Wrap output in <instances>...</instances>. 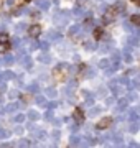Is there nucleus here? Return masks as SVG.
Returning a JSON list of instances; mask_svg holds the SVG:
<instances>
[{
    "instance_id": "423d86ee",
    "label": "nucleus",
    "mask_w": 140,
    "mask_h": 148,
    "mask_svg": "<svg viewBox=\"0 0 140 148\" xmlns=\"http://www.w3.org/2000/svg\"><path fill=\"white\" fill-rule=\"evenodd\" d=\"M2 77H3V79H13V77H15V74H13V71L8 69V71H5V73H2Z\"/></svg>"
},
{
    "instance_id": "a211bd4d",
    "label": "nucleus",
    "mask_w": 140,
    "mask_h": 148,
    "mask_svg": "<svg viewBox=\"0 0 140 148\" xmlns=\"http://www.w3.org/2000/svg\"><path fill=\"white\" fill-rule=\"evenodd\" d=\"M25 2H27V3H28V2H33V0H25Z\"/></svg>"
},
{
    "instance_id": "9d476101",
    "label": "nucleus",
    "mask_w": 140,
    "mask_h": 148,
    "mask_svg": "<svg viewBox=\"0 0 140 148\" xmlns=\"http://www.w3.org/2000/svg\"><path fill=\"white\" fill-rule=\"evenodd\" d=\"M5 41H8V35L3 32H0V43H5Z\"/></svg>"
},
{
    "instance_id": "20e7f679",
    "label": "nucleus",
    "mask_w": 140,
    "mask_h": 148,
    "mask_svg": "<svg viewBox=\"0 0 140 148\" xmlns=\"http://www.w3.org/2000/svg\"><path fill=\"white\" fill-rule=\"evenodd\" d=\"M73 117H74V120L78 122V123H82V122H84V112H82L81 109H74Z\"/></svg>"
},
{
    "instance_id": "f3484780",
    "label": "nucleus",
    "mask_w": 140,
    "mask_h": 148,
    "mask_svg": "<svg viewBox=\"0 0 140 148\" xmlns=\"http://www.w3.org/2000/svg\"><path fill=\"white\" fill-rule=\"evenodd\" d=\"M0 115H3V110H2V109H0Z\"/></svg>"
},
{
    "instance_id": "0eeeda50",
    "label": "nucleus",
    "mask_w": 140,
    "mask_h": 148,
    "mask_svg": "<svg viewBox=\"0 0 140 148\" xmlns=\"http://www.w3.org/2000/svg\"><path fill=\"white\" fill-rule=\"evenodd\" d=\"M102 28H96V30H94V38H96V40H101V38H102Z\"/></svg>"
},
{
    "instance_id": "2eb2a0df",
    "label": "nucleus",
    "mask_w": 140,
    "mask_h": 148,
    "mask_svg": "<svg viewBox=\"0 0 140 148\" xmlns=\"http://www.w3.org/2000/svg\"><path fill=\"white\" fill-rule=\"evenodd\" d=\"M22 30H25V25H16V32H22Z\"/></svg>"
},
{
    "instance_id": "7ed1b4c3",
    "label": "nucleus",
    "mask_w": 140,
    "mask_h": 148,
    "mask_svg": "<svg viewBox=\"0 0 140 148\" xmlns=\"http://www.w3.org/2000/svg\"><path fill=\"white\" fill-rule=\"evenodd\" d=\"M40 33H41V27H40V25H32V27H28V35H30V38H38Z\"/></svg>"
},
{
    "instance_id": "f257e3e1",
    "label": "nucleus",
    "mask_w": 140,
    "mask_h": 148,
    "mask_svg": "<svg viewBox=\"0 0 140 148\" xmlns=\"http://www.w3.org/2000/svg\"><path fill=\"white\" fill-rule=\"evenodd\" d=\"M117 13H119V10L115 8V7H109L107 12L104 13V21H106V23H110V21H114L115 18H117Z\"/></svg>"
},
{
    "instance_id": "1a4fd4ad",
    "label": "nucleus",
    "mask_w": 140,
    "mask_h": 148,
    "mask_svg": "<svg viewBox=\"0 0 140 148\" xmlns=\"http://www.w3.org/2000/svg\"><path fill=\"white\" fill-rule=\"evenodd\" d=\"M130 20H132V23H135V25H139L140 27V15H132L130 16Z\"/></svg>"
},
{
    "instance_id": "4468645a",
    "label": "nucleus",
    "mask_w": 140,
    "mask_h": 148,
    "mask_svg": "<svg viewBox=\"0 0 140 148\" xmlns=\"http://www.w3.org/2000/svg\"><path fill=\"white\" fill-rule=\"evenodd\" d=\"M16 95H18V94H16L15 90H10V92H8V97H10V99H15Z\"/></svg>"
},
{
    "instance_id": "aec40b11",
    "label": "nucleus",
    "mask_w": 140,
    "mask_h": 148,
    "mask_svg": "<svg viewBox=\"0 0 140 148\" xmlns=\"http://www.w3.org/2000/svg\"><path fill=\"white\" fill-rule=\"evenodd\" d=\"M0 104H2V97H0Z\"/></svg>"
},
{
    "instance_id": "ddd939ff",
    "label": "nucleus",
    "mask_w": 140,
    "mask_h": 148,
    "mask_svg": "<svg viewBox=\"0 0 140 148\" xmlns=\"http://www.w3.org/2000/svg\"><path fill=\"white\" fill-rule=\"evenodd\" d=\"M28 117H30L32 120H36V119H38V114H36V112H30V114H28Z\"/></svg>"
},
{
    "instance_id": "f8f14e48",
    "label": "nucleus",
    "mask_w": 140,
    "mask_h": 148,
    "mask_svg": "<svg viewBox=\"0 0 140 148\" xmlns=\"http://www.w3.org/2000/svg\"><path fill=\"white\" fill-rule=\"evenodd\" d=\"M15 109H16V107H15V106H13V104H10V106H7V107H5V110H7V112H8V114H12V112L15 110Z\"/></svg>"
},
{
    "instance_id": "6ab92c4d",
    "label": "nucleus",
    "mask_w": 140,
    "mask_h": 148,
    "mask_svg": "<svg viewBox=\"0 0 140 148\" xmlns=\"http://www.w3.org/2000/svg\"><path fill=\"white\" fill-rule=\"evenodd\" d=\"M2 79H3V77H2V74H0V81H2Z\"/></svg>"
},
{
    "instance_id": "dca6fc26",
    "label": "nucleus",
    "mask_w": 140,
    "mask_h": 148,
    "mask_svg": "<svg viewBox=\"0 0 140 148\" xmlns=\"http://www.w3.org/2000/svg\"><path fill=\"white\" fill-rule=\"evenodd\" d=\"M134 3H137V5H140V0H132Z\"/></svg>"
},
{
    "instance_id": "6e6552de",
    "label": "nucleus",
    "mask_w": 140,
    "mask_h": 148,
    "mask_svg": "<svg viewBox=\"0 0 140 148\" xmlns=\"http://www.w3.org/2000/svg\"><path fill=\"white\" fill-rule=\"evenodd\" d=\"M10 137V132L5 130V128H0V138H8Z\"/></svg>"
},
{
    "instance_id": "f03ea898",
    "label": "nucleus",
    "mask_w": 140,
    "mask_h": 148,
    "mask_svg": "<svg viewBox=\"0 0 140 148\" xmlns=\"http://www.w3.org/2000/svg\"><path fill=\"white\" fill-rule=\"evenodd\" d=\"M110 123H112V117H104V119H101V120L97 122L96 128L97 130H104V128L110 127Z\"/></svg>"
},
{
    "instance_id": "9b49d317",
    "label": "nucleus",
    "mask_w": 140,
    "mask_h": 148,
    "mask_svg": "<svg viewBox=\"0 0 140 148\" xmlns=\"http://www.w3.org/2000/svg\"><path fill=\"white\" fill-rule=\"evenodd\" d=\"M23 120H25V115H22V114H18V115L15 117V122H18V123H22Z\"/></svg>"
},
{
    "instance_id": "39448f33",
    "label": "nucleus",
    "mask_w": 140,
    "mask_h": 148,
    "mask_svg": "<svg viewBox=\"0 0 140 148\" xmlns=\"http://www.w3.org/2000/svg\"><path fill=\"white\" fill-rule=\"evenodd\" d=\"M3 63L7 64V66H10V64H13V56L12 54H3Z\"/></svg>"
}]
</instances>
